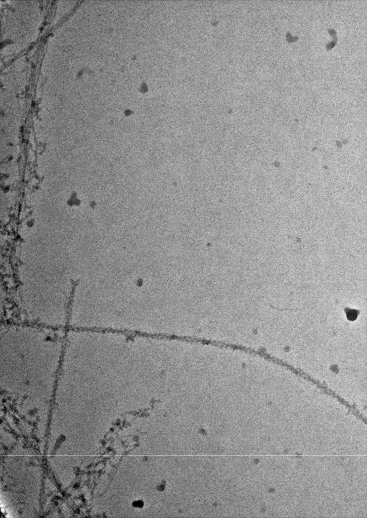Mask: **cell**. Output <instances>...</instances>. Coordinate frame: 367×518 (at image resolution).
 Masks as SVG:
<instances>
[{"instance_id": "6da1fadb", "label": "cell", "mask_w": 367, "mask_h": 518, "mask_svg": "<svg viewBox=\"0 0 367 518\" xmlns=\"http://www.w3.org/2000/svg\"><path fill=\"white\" fill-rule=\"evenodd\" d=\"M56 329L27 324L1 326L2 393L24 401L54 398L64 340Z\"/></svg>"}, {"instance_id": "7a4b0ae2", "label": "cell", "mask_w": 367, "mask_h": 518, "mask_svg": "<svg viewBox=\"0 0 367 518\" xmlns=\"http://www.w3.org/2000/svg\"><path fill=\"white\" fill-rule=\"evenodd\" d=\"M347 317L349 320L354 321L357 317L358 311L357 310L346 308L345 309Z\"/></svg>"}]
</instances>
